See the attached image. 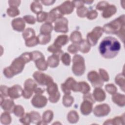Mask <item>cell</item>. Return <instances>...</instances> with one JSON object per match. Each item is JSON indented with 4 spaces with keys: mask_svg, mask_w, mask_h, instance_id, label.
Instances as JSON below:
<instances>
[{
    "mask_svg": "<svg viewBox=\"0 0 125 125\" xmlns=\"http://www.w3.org/2000/svg\"><path fill=\"white\" fill-rule=\"evenodd\" d=\"M87 79L94 87H101L104 85V81L100 75L94 70L91 71L87 74Z\"/></svg>",
    "mask_w": 125,
    "mask_h": 125,
    "instance_id": "obj_10",
    "label": "cell"
},
{
    "mask_svg": "<svg viewBox=\"0 0 125 125\" xmlns=\"http://www.w3.org/2000/svg\"><path fill=\"white\" fill-rule=\"evenodd\" d=\"M33 77L38 84L41 85H47L50 83L54 82L51 77L40 71H35L33 75Z\"/></svg>",
    "mask_w": 125,
    "mask_h": 125,
    "instance_id": "obj_8",
    "label": "cell"
},
{
    "mask_svg": "<svg viewBox=\"0 0 125 125\" xmlns=\"http://www.w3.org/2000/svg\"><path fill=\"white\" fill-rule=\"evenodd\" d=\"M67 118L69 123L75 124L77 123L79 120V115L76 111L71 110L68 112Z\"/></svg>",
    "mask_w": 125,
    "mask_h": 125,
    "instance_id": "obj_29",
    "label": "cell"
},
{
    "mask_svg": "<svg viewBox=\"0 0 125 125\" xmlns=\"http://www.w3.org/2000/svg\"><path fill=\"white\" fill-rule=\"evenodd\" d=\"M0 122L3 125H9L11 123L12 119L10 115V113L7 112L2 113L0 115Z\"/></svg>",
    "mask_w": 125,
    "mask_h": 125,
    "instance_id": "obj_38",
    "label": "cell"
},
{
    "mask_svg": "<svg viewBox=\"0 0 125 125\" xmlns=\"http://www.w3.org/2000/svg\"><path fill=\"white\" fill-rule=\"evenodd\" d=\"M92 96L95 101L98 102H103L106 98L105 92L101 87H96L93 90Z\"/></svg>",
    "mask_w": 125,
    "mask_h": 125,
    "instance_id": "obj_18",
    "label": "cell"
},
{
    "mask_svg": "<svg viewBox=\"0 0 125 125\" xmlns=\"http://www.w3.org/2000/svg\"><path fill=\"white\" fill-rule=\"evenodd\" d=\"M41 1L44 5H52L55 2V0H41Z\"/></svg>",
    "mask_w": 125,
    "mask_h": 125,
    "instance_id": "obj_59",
    "label": "cell"
},
{
    "mask_svg": "<svg viewBox=\"0 0 125 125\" xmlns=\"http://www.w3.org/2000/svg\"><path fill=\"white\" fill-rule=\"evenodd\" d=\"M84 3H86L87 4H91L93 1V0H91V1H90V0H86V1H83Z\"/></svg>",
    "mask_w": 125,
    "mask_h": 125,
    "instance_id": "obj_62",
    "label": "cell"
},
{
    "mask_svg": "<svg viewBox=\"0 0 125 125\" xmlns=\"http://www.w3.org/2000/svg\"><path fill=\"white\" fill-rule=\"evenodd\" d=\"M58 7L61 13L63 15L72 13L74 10L75 6L72 1L66 0Z\"/></svg>",
    "mask_w": 125,
    "mask_h": 125,
    "instance_id": "obj_14",
    "label": "cell"
},
{
    "mask_svg": "<svg viewBox=\"0 0 125 125\" xmlns=\"http://www.w3.org/2000/svg\"><path fill=\"white\" fill-rule=\"evenodd\" d=\"M0 106L5 112L9 113L13 112V110L15 106V103L12 99H4L0 103Z\"/></svg>",
    "mask_w": 125,
    "mask_h": 125,
    "instance_id": "obj_19",
    "label": "cell"
},
{
    "mask_svg": "<svg viewBox=\"0 0 125 125\" xmlns=\"http://www.w3.org/2000/svg\"><path fill=\"white\" fill-rule=\"evenodd\" d=\"M22 88L19 84H15L9 87L8 96L11 99H16L22 95Z\"/></svg>",
    "mask_w": 125,
    "mask_h": 125,
    "instance_id": "obj_15",
    "label": "cell"
},
{
    "mask_svg": "<svg viewBox=\"0 0 125 125\" xmlns=\"http://www.w3.org/2000/svg\"><path fill=\"white\" fill-rule=\"evenodd\" d=\"M35 62L37 68L41 71H45L48 68V63L47 61H45V58L40 59Z\"/></svg>",
    "mask_w": 125,
    "mask_h": 125,
    "instance_id": "obj_30",
    "label": "cell"
},
{
    "mask_svg": "<svg viewBox=\"0 0 125 125\" xmlns=\"http://www.w3.org/2000/svg\"><path fill=\"white\" fill-rule=\"evenodd\" d=\"M73 4H74L75 7H79L81 6L84 5V2L83 1H72Z\"/></svg>",
    "mask_w": 125,
    "mask_h": 125,
    "instance_id": "obj_61",
    "label": "cell"
},
{
    "mask_svg": "<svg viewBox=\"0 0 125 125\" xmlns=\"http://www.w3.org/2000/svg\"><path fill=\"white\" fill-rule=\"evenodd\" d=\"M99 75L104 82H108L109 80V77L108 73L103 68H99Z\"/></svg>",
    "mask_w": 125,
    "mask_h": 125,
    "instance_id": "obj_49",
    "label": "cell"
},
{
    "mask_svg": "<svg viewBox=\"0 0 125 125\" xmlns=\"http://www.w3.org/2000/svg\"><path fill=\"white\" fill-rule=\"evenodd\" d=\"M117 11L116 7L114 5L109 4L104 10L102 16L104 18L107 19L114 15Z\"/></svg>",
    "mask_w": 125,
    "mask_h": 125,
    "instance_id": "obj_21",
    "label": "cell"
},
{
    "mask_svg": "<svg viewBox=\"0 0 125 125\" xmlns=\"http://www.w3.org/2000/svg\"><path fill=\"white\" fill-rule=\"evenodd\" d=\"M47 50L49 52L52 53L53 54L58 55L60 56H61L63 54V51L62 50L61 48L56 46L54 44L49 45L47 48Z\"/></svg>",
    "mask_w": 125,
    "mask_h": 125,
    "instance_id": "obj_40",
    "label": "cell"
},
{
    "mask_svg": "<svg viewBox=\"0 0 125 125\" xmlns=\"http://www.w3.org/2000/svg\"><path fill=\"white\" fill-rule=\"evenodd\" d=\"M8 89H9V87H8L7 86L4 85H1L0 87V96H2L4 98L9 96Z\"/></svg>",
    "mask_w": 125,
    "mask_h": 125,
    "instance_id": "obj_54",
    "label": "cell"
},
{
    "mask_svg": "<svg viewBox=\"0 0 125 125\" xmlns=\"http://www.w3.org/2000/svg\"><path fill=\"white\" fill-rule=\"evenodd\" d=\"M25 45L27 47H33L39 44L38 39L37 37H34L30 39L25 41Z\"/></svg>",
    "mask_w": 125,
    "mask_h": 125,
    "instance_id": "obj_45",
    "label": "cell"
},
{
    "mask_svg": "<svg viewBox=\"0 0 125 125\" xmlns=\"http://www.w3.org/2000/svg\"><path fill=\"white\" fill-rule=\"evenodd\" d=\"M125 17L122 15L118 18L104 24L103 30L104 32L107 34H115L124 42Z\"/></svg>",
    "mask_w": 125,
    "mask_h": 125,
    "instance_id": "obj_2",
    "label": "cell"
},
{
    "mask_svg": "<svg viewBox=\"0 0 125 125\" xmlns=\"http://www.w3.org/2000/svg\"><path fill=\"white\" fill-rule=\"evenodd\" d=\"M69 38L67 35H60L56 38L53 44L58 47L62 48V46L67 44Z\"/></svg>",
    "mask_w": 125,
    "mask_h": 125,
    "instance_id": "obj_22",
    "label": "cell"
},
{
    "mask_svg": "<svg viewBox=\"0 0 125 125\" xmlns=\"http://www.w3.org/2000/svg\"><path fill=\"white\" fill-rule=\"evenodd\" d=\"M125 124V115L123 114L120 116L115 117L113 119H108L105 121L104 125H124Z\"/></svg>",
    "mask_w": 125,
    "mask_h": 125,
    "instance_id": "obj_23",
    "label": "cell"
},
{
    "mask_svg": "<svg viewBox=\"0 0 125 125\" xmlns=\"http://www.w3.org/2000/svg\"><path fill=\"white\" fill-rule=\"evenodd\" d=\"M25 63H26L25 61L20 56L13 61L9 67L15 76L22 71Z\"/></svg>",
    "mask_w": 125,
    "mask_h": 125,
    "instance_id": "obj_7",
    "label": "cell"
},
{
    "mask_svg": "<svg viewBox=\"0 0 125 125\" xmlns=\"http://www.w3.org/2000/svg\"><path fill=\"white\" fill-rule=\"evenodd\" d=\"M54 114L52 111L50 110H47L45 111L42 115V122L46 125L49 123L53 119Z\"/></svg>",
    "mask_w": 125,
    "mask_h": 125,
    "instance_id": "obj_28",
    "label": "cell"
},
{
    "mask_svg": "<svg viewBox=\"0 0 125 125\" xmlns=\"http://www.w3.org/2000/svg\"><path fill=\"white\" fill-rule=\"evenodd\" d=\"M78 92L85 94L88 93L90 90V87L88 83L84 81L79 82L78 83Z\"/></svg>",
    "mask_w": 125,
    "mask_h": 125,
    "instance_id": "obj_26",
    "label": "cell"
},
{
    "mask_svg": "<svg viewBox=\"0 0 125 125\" xmlns=\"http://www.w3.org/2000/svg\"><path fill=\"white\" fill-rule=\"evenodd\" d=\"M22 35L25 41L30 39L36 36L34 30L31 28H26L23 31Z\"/></svg>",
    "mask_w": 125,
    "mask_h": 125,
    "instance_id": "obj_36",
    "label": "cell"
},
{
    "mask_svg": "<svg viewBox=\"0 0 125 125\" xmlns=\"http://www.w3.org/2000/svg\"><path fill=\"white\" fill-rule=\"evenodd\" d=\"M31 118V122L33 124L38 125L41 121V118L40 114L37 111H32L29 112Z\"/></svg>",
    "mask_w": 125,
    "mask_h": 125,
    "instance_id": "obj_39",
    "label": "cell"
},
{
    "mask_svg": "<svg viewBox=\"0 0 125 125\" xmlns=\"http://www.w3.org/2000/svg\"><path fill=\"white\" fill-rule=\"evenodd\" d=\"M109 4L106 1H101L97 4L96 9L100 11H103Z\"/></svg>",
    "mask_w": 125,
    "mask_h": 125,
    "instance_id": "obj_52",
    "label": "cell"
},
{
    "mask_svg": "<svg viewBox=\"0 0 125 125\" xmlns=\"http://www.w3.org/2000/svg\"><path fill=\"white\" fill-rule=\"evenodd\" d=\"M72 62V70L74 74L77 76L83 75L85 70V61L83 57L80 55L76 54L73 57Z\"/></svg>",
    "mask_w": 125,
    "mask_h": 125,
    "instance_id": "obj_3",
    "label": "cell"
},
{
    "mask_svg": "<svg viewBox=\"0 0 125 125\" xmlns=\"http://www.w3.org/2000/svg\"><path fill=\"white\" fill-rule=\"evenodd\" d=\"M77 82L72 77L68 78L65 82L61 84V89L65 94H70L71 90L77 92Z\"/></svg>",
    "mask_w": 125,
    "mask_h": 125,
    "instance_id": "obj_9",
    "label": "cell"
},
{
    "mask_svg": "<svg viewBox=\"0 0 125 125\" xmlns=\"http://www.w3.org/2000/svg\"><path fill=\"white\" fill-rule=\"evenodd\" d=\"M98 13L95 10H91L89 11H88L86 17L88 19L92 20L95 19H96L98 16Z\"/></svg>",
    "mask_w": 125,
    "mask_h": 125,
    "instance_id": "obj_55",
    "label": "cell"
},
{
    "mask_svg": "<svg viewBox=\"0 0 125 125\" xmlns=\"http://www.w3.org/2000/svg\"><path fill=\"white\" fill-rule=\"evenodd\" d=\"M74 101L73 97L70 94H64L62 98V103L64 106L68 107L72 105Z\"/></svg>",
    "mask_w": 125,
    "mask_h": 125,
    "instance_id": "obj_37",
    "label": "cell"
},
{
    "mask_svg": "<svg viewBox=\"0 0 125 125\" xmlns=\"http://www.w3.org/2000/svg\"><path fill=\"white\" fill-rule=\"evenodd\" d=\"M31 102L34 107L41 108L44 107L47 104V99L45 96L42 94H35Z\"/></svg>",
    "mask_w": 125,
    "mask_h": 125,
    "instance_id": "obj_13",
    "label": "cell"
},
{
    "mask_svg": "<svg viewBox=\"0 0 125 125\" xmlns=\"http://www.w3.org/2000/svg\"><path fill=\"white\" fill-rule=\"evenodd\" d=\"M30 9L34 13L38 14L42 11V7L39 1L36 0L31 3L30 5Z\"/></svg>",
    "mask_w": 125,
    "mask_h": 125,
    "instance_id": "obj_34",
    "label": "cell"
},
{
    "mask_svg": "<svg viewBox=\"0 0 125 125\" xmlns=\"http://www.w3.org/2000/svg\"><path fill=\"white\" fill-rule=\"evenodd\" d=\"M115 83L118 84L123 92L125 91V76L123 73H119L115 79Z\"/></svg>",
    "mask_w": 125,
    "mask_h": 125,
    "instance_id": "obj_35",
    "label": "cell"
},
{
    "mask_svg": "<svg viewBox=\"0 0 125 125\" xmlns=\"http://www.w3.org/2000/svg\"><path fill=\"white\" fill-rule=\"evenodd\" d=\"M11 25L14 30L18 32H22L25 27V21L21 18H17L12 20Z\"/></svg>",
    "mask_w": 125,
    "mask_h": 125,
    "instance_id": "obj_17",
    "label": "cell"
},
{
    "mask_svg": "<svg viewBox=\"0 0 125 125\" xmlns=\"http://www.w3.org/2000/svg\"><path fill=\"white\" fill-rule=\"evenodd\" d=\"M70 40L74 44H79L83 40L82 34L79 31H73L70 36Z\"/></svg>",
    "mask_w": 125,
    "mask_h": 125,
    "instance_id": "obj_25",
    "label": "cell"
},
{
    "mask_svg": "<svg viewBox=\"0 0 125 125\" xmlns=\"http://www.w3.org/2000/svg\"><path fill=\"white\" fill-rule=\"evenodd\" d=\"M67 50L69 53L71 54H76L78 52V51H79L78 45L74 43L71 44L68 46Z\"/></svg>",
    "mask_w": 125,
    "mask_h": 125,
    "instance_id": "obj_53",
    "label": "cell"
},
{
    "mask_svg": "<svg viewBox=\"0 0 125 125\" xmlns=\"http://www.w3.org/2000/svg\"><path fill=\"white\" fill-rule=\"evenodd\" d=\"M78 46L79 51L83 53H88L91 49V45L87 40L85 39H83L82 41L78 44Z\"/></svg>",
    "mask_w": 125,
    "mask_h": 125,
    "instance_id": "obj_27",
    "label": "cell"
},
{
    "mask_svg": "<svg viewBox=\"0 0 125 125\" xmlns=\"http://www.w3.org/2000/svg\"><path fill=\"white\" fill-rule=\"evenodd\" d=\"M60 58V56L56 54H52L49 56L47 61L48 66L51 68L57 67L59 64Z\"/></svg>",
    "mask_w": 125,
    "mask_h": 125,
    "instance_id": "obj_24",
    "label": "cell"
},
{
    "mask_svg": "<svg viewBox=\"0 0 125 125\" xmlns=\"http://www.w3.org/2000/svg\"><path fill=\"white\" fill-rule=\"evenodd\" d=\"M3 73L4 75L7 78H8V79L11 78L14 76V75L13 74V73H12V72L9 68V66L4 68V69L3 70Z\"/></svg>",
    "mask_w": 125,
    "mask_h": 125,
    "instance_id": "obj_56",
    "label": "cell"
},
{
    "mask_svg": "<svg viewBox=\"0 0 125 125\" xmlns=\"http://www.w3.org/2000/svg\"><path fill=\"white\" fill-rule=\"evenodd\" d=\"M7 15L11 17H15L20 14V10L17 7H10L6 10Z\"/></svg>",
    "mask_w": 125,
    "mask_h": 125,
    "instance_id": "obj_43",
    "label": "cell"
},
{
    "mask_svg": "<svg viewBox=\"0 0 125 125\" xmlns=\"http://www.w3.org/2000/svg\"><path fill=\"white\" fill-rule=\"evenodd\" d=\"M21 0H10L8 1L9 5L11 7H18L21 3Z\"/></svg>",
    "mask_w": 125,
    "mask_h": 125,
    "instance_id": "obj_58",
    "label": "cell"
},
{
    "mask_svg": "<svg viewBox=\"0 0 125 125\" xmlns=\"http://www.w3.org/2000/svg\"><path fill=\"white\" fill-rule=\"evenodd\" d=\"M121 49L120 42L114 37H106L101 42L99 50L101 56L105 59L115 57Z\"/></svg>",
    "mask_w": 125,
    "mask_h": 125,
    "instance_id": "obj_1",
    "label": "cell"
},
{
    "mask_svg": "<svg viewBox=\"0 0 125 125\" xmlns=\"http://www.w3.org/2000/svg\"><path fill=\"white\" fill-rule=\"evenodd\" d=\"M61 60L62 62L66 66H69L71 62V57L67 53H63L61 56Z\"/></svg>",
    "mask_w": 125,
    "mask_h": 125,
    "instance_id": "obj_44",
    "label": "cell"
},
{
    "mask_svg": "<svg viewBox=\"0 0 125 125\" xmlns=\"http://www.w3.org/2000/svg\"><path fill=\"white\" fill-rule=\"evenodd\" d=\"M13 113L16 116L20 118L23 116L25 114L24 108L21 105H15Z\"/></svg>",
    "mask_w": 125,
    "mask_h": 125,
    "instance_id": "obj_41",
    "label": "cell"
},
{
    "mask_svg": "<svg viewBox=\"0 0 125 125\" xmlns=\"http://www.w3.org/2000/svg\"><path fill=\"white\" fill-rule=\"evenodd\" d=\"M103 28L99 26H96L93 30L87 33L86 36V40L91 46L95 45L100 38L103 34Z\"/></svg>",
    "mask_w": 125,
    "mask_h": 125,
    "instance_id": "obj_5",
    "label": "cell"
},
{
    "mask_svg": "<svg viewBox=\"0 0 125 125\" xmlns=\"http://www.w3.org/2000/svg\"><path fill=\"white\" fill-rule=\"evenodd\" d=\"M24 21L29 24H34L36 21V19L32 15H25L23 17Z\"/></svg>",
    "mask_w": 125,
    "mask_h": 125,
    "instance_id": "obj_51",
    "label": "cell"
},
{
    "mask_svg": "<svg viewBox=\"0 0 125 125\" xmlns=\"http://www.w3.org/2000/svg\"><path fill=\"white\" fill-rule=\"evenodd\" d=\"M44 92V89H42L41 87H38V86L35 89L34 92L36 94H42Z\"/></svg>",
    "mask_w": 125,
    "mask_h": 125,
    "instance_id": "obj_60",
    "label": "cell"
},
{
    "mask_svg": "<svg viewBox=\"0 0 125 125\" xmlns=\"http://www.w3.org/2000/svg\"><path fill=\"white\" fill-rule=\"evenodd\" d=\"M68 21L66 18L62 17L55 21L54 29L56 32L67 33L68 31Z\"/></svg>",
    "mask_w": 125,
    "mask_h": 125,
    "instance_id": "obj_11",
    "label": "cell"
},
{
    "mask_svg": "<svg viewBox=\"0 0 125 125\" xmlns=\"http://www.w3.org/2000/svg\"><path fill=\"white\" fill-rule=\"evenodd\" d=\"M37 38L39 44L45 45L49 42L51 39V36L50 34H43L40 33L38 35Z\"/></svg>",
    "mask_w": 125,
    "mask_h": 125,
    "instance_id": "obj_33",
    "label": "cell"
},
{
    "mask_svg": "<svg viewBox=\"0 0 125 125\" xmlns=\"http://www.w3.org/2000/svg\"><path fill=\"white\" fill-rule=\"evenodd\" d=\"M88 12V9L84 5L77 8L76 13L78 17L80 18H84L86 17Z\"/></svg>",
    "mask_w": 125,
    "mask_h": 125,
    "instance_id": "obj_42",
    "label": "cell"
},
{
    "mask_svg": "<svg viewBox=\"0 0 125 125\" xmlns=\"http://www.w3.org/2000/svg\"><path fill=\"white\" fill-rule=\"evenodd\" d=\"M48 13L45 11H42L37 16L36 20L39 22H42L44 21H46L47 18Z\"/></svg>",
    "mask_w": 125,
    "mask_h": 125,
    "instance_id": "obj_48",
    "label": "cell"
},
{
    "mask_svg": "<svg viewBox=\"0 0 125 125\" xmlns=\"http://www.w3.org/2000/svg\"><path fill=\"white\" fill-rule=\"evenodd\" d=\"M31 54H32V61L34 62H35L36 61L40 59L44 58V56L43 55V54L39 51H33L31 52Z\"/></svg>",
    "mask_w": 125,
    "mask_h": 125,
    "instance_id": "obj_50",
    "label": "cell"
},
{
    "mask_svg": "<svg viewBox=\"0 0 125 125\" xmlns=\"http://www.w3.org/2000/svg\"><path fill=\"white\" fill-rule=\"evenodd\" d=\"M53 29V27L52 23L46 22L41 25L40 32L43 34H50Z\"/></svg>",
    "mask_w": 125,
    "mask_h": 125,
    "instance_id": "obj_31",
    "label": "cell"
},
{
    "mask_svg": "<svg viewBox=\"0 0 125 125\" xmlns=\"http://www.w3.org/2000/svg\"><path fill=\"white\" fill-rule=\"evenodd\" d=\"M33 93V91L23 89L22 90V96L25 99H29L31 98V97L32 96Z\"/></svg>",
    "mask_w": 125,
    "mask_h": 125,
    "instance_id": "obj_57",
    "label": "cell"
},
{
    "mask_svg": "<svg viewBox=\"0 0 125 125\" xmlns=\"http://www.w3.org/2000/svg\"><path fill=\"white\" fill-rule=\"evenodd\" d=\"M105 90L110 94L113 95L116 93L117 91V88L116 86L112 83H108L105 85Z\"/></svg>",
    "mask_w": 125,
    "mask_h": 125,
    "instance_id": "obj_46",
    "label": "cell"
},
{
    "mask_svg": "<svg viewBox=\"0 0 125 125\" xmlns=\"http://www.w3.org/2000/svg\"><path fill=\"white\" fill-rule=\"evenodd\" d=\"M46 91L49 95L48 100L52 103H56L60 98V93L57 83L52 82L47 85Z\"/></svg>",
    "mask_w": 125,
    "mask_h": 125,
    "instance_id": "obj_6",
    "label": "cell"
},
{
    "mask_svg": "<svg viewBox=\"0 0 125 125\" xmlns=\"http://www.w3.org/2000/svg\"><path fill=\"white\" fill-rule=\"evenodd\" d=\"M112 101L118 106L123 107L125 104V96L120 93H115L112 95Z\"/></svg>",
    "mask_w": 125,
    "mask_h": 125,
    "instance_id": "obj_20",
    "label": "cell"
},
{
    "mask_svg": "<svg viewBox=\"0 0 125 125\" xmlns=\"http://www.w3.org/2000/svg\"><path fill=\"white\" fill-rule=\"evenodd\" d=\"M110 112V107L107 104L97 105L93 109L94 115L97 117H102L107 116Z\"/></svg>",
    "mask_w": 125,
    "mask_h": 125,
    "instance_id": "obj_12",
    "label": "cell"
},
{
    "mask_svg": "<svg viewBox=\"0 0 125 125\" xmlns=\"http://www.w3.org/2000/svg\"><path fill=\"white\" fill-rule=\"evenodd\" d=\"M62 17H63V15L59 10L58 7L57 6L53 8L49 12V13H48L47 18L46 22L52 23V22H55L57 19Z\"/></svg>",
    "mask_w": 125,
    "mask_h": 125,
    "instance_id": "obj_16",
    "label": "cell"
},
{
    "mask_svg": "<svg viewBox=\"0 0 125 125\" xmlns=\"http://www.w3.org/2000/svg\"><path fill=\"white\" fill-rule=\"evenodd\" d=\"M19 121L22 124L24 125H30L31 122V118L29 113H26L24 115L21 117L19 120Z\"/></svg>",
    "mask_w": 125,
    "mask_h": 125,
    "instance_id": "obj_47",
    "label": "cell"
},
{
    "mask_svg": "<svg viewBox=\"0 0 125 125\" xmlns=\"http://www.w3.org/2000/svg\"><path fill=\"white\" fill-rule=\"evenodd\" d=\"M83 101L81 104L80 111L83 115H88L91 113L93 110V104L95 101L92 95L90 93L85 94L83 96Z\"/></svg>",
    "mask_w": 125,
    "mask_h": 125,
    "instance_id": "obj_4",
    "label": "cell"
},
{
    "mask_svg": "<svg viewBox=\"0 0 125 125\" xmlns=\"http://www.w3.org/2000/svg\"><path fill=\"white\" fill-rule=\"evenodd\" d=\"M37 87V84L33 79H28L25 80L24 83V88L34 92L35 89Z\"/></svg>",
    "mask_w": 125,
    "mask_h": 125,
    "instance_id": "obj_32",
    "label": "cell"
}]
</instances>
